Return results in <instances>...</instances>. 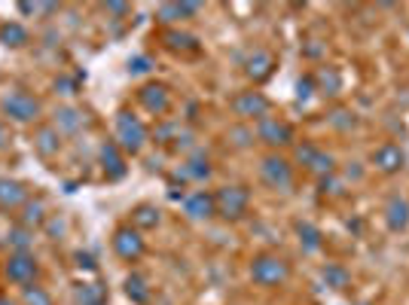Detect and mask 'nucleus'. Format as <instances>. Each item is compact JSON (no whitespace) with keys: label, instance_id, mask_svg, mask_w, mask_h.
<instances>
[{"label":"nucleus","instance_id":"nucleus-1","mask_svg":"<svg viewBox=\"0 0 409 305\" xmlns=\"http://www.w3.org/2000/svg\"><path fill=\"white\" fill-rule=\"evenodd\" d=\"M251 278L263 284V287H278V284L290 278V266L278 253H257V257L251 260Z\"/></svg>","mask_w":409,"mask_h":305},{"label":"nucleus","instance_id":"nucleus-2","mask_svg":"<svg viewBox=\"0 0 409 305\" xmlns=\"http://www.w3.org/2000/svg\"><path fill=\"white\" fill-rule=\"evenodd\" d=\"M248 205H251V189L241 187V183L220 187L217 196H214V211H217L223 220H241L244 214H248Z\"/></svg>","mask_w":409,"mask_h":305},{"label":"nucleus","instance_id":"nucleus-3","mask_svg":"<svg viewBox=\"0 0 409 305\" xmlns=\"http://www.w3.org/2000/svg\"><path fill=\"white\" fill-rule=\"evenodd\" d=\"M147 144V128L144 122H141L135 113H129V110H119L116 113V147L122 152H141Z\"/></svg>","mask_w":409,"mask_h":305},{"label":"nucleus","instance_id":"nucleus-4","mask_svg":"<svg viewBox=\"0 0 409 305\" xmlns=\"http://www.w3.org/2000/svg\"><path fill=\"white\" fill-rule=\"evenodd\" d=\"M296 162L305 165L312 174H318V177H330L336 171V159L330 156V152H324L318 144H312V140L296 144Z\"/></svg>","mask_w":409,"mask_h":305},{"label":"nucleus","instance_id":"nucleus-5","mask_svg":"<svg viewBox=\"0 0 409 305\" xmlns=\"http://www.w3.org/2000/svg\"><path fill=\"white\" fill-rule=\"evenodd\" d=\"M260 177L269 189H290L293 187V165L284 156H263L260 162Z\"/></svg>","mask_w":409,"mask_h":305},{"label":"nucleus","instance_id":"nucleus-6","mask_svg":"<svg viewBox=\"0 0 409 305\" xmlns=\"http://www.w3.org/2000/svg\"><path fill=\"white\" fill-rule=\"evenodd\" d=\"M0 107H4V113L16 122H34L40 116V101L25 89L9 92V95L0 101Z\"/></svg>","mask_w":409,"mask_h":305},{"label":"nucleus","instance_id":"nucleus-7","mask_svg":"<svg viewBox=\"0 0 409 305\" xmlns=\"http://www.w3.org/2000/svg\"><path fill=\"white\" fill-rule=\"evenodd\" d=\"M232 113L241 116V119H266L272 110V101L263 95V92H239V95L232 98Z\"/></svg>","mask_w":409,"mask_h":305},{"label":"nucleus","instance_id":"nucleus-8","mask_svg":"<svg viewBox=\"0 0 409 305\" xmlns=\"http://www.w3.org/2000/svg\"><path fill=\"white\" fill-rule=\"evenodd\" d=\"M114 250L119 260L126 262H135L144 257V238H141V232L135 226H119L114 232Z\"/></svg>","mask_w":409,"mask_h":305},{"label":"nucleus","instance_id":"nucleus-9","mask_svg":"<svg viewBox=\"0 0 409 305\" xmlns=\"http://www.w3.org/2000/svg\"><path fill=\"white\" fill-rule=\"evenodd\" d=\"M257 138L269 147H288L293 144V128L278 116H266L257 122Z\"/></svg>","mask_w":409,"mask_h":305},{"label":"nucleus","instance_id":"nucleus-10","mask_svg":"<svg viewBox=\"0 0 409 305\" xmlns=\"http://www.w3.org/2000/svg\"><path fill=\"white\" fill-rule=\"evenodd\" d=\"M6 278L13 281V284H34L37 278V260H34V253H9V260H6Z\"/></svg>","mask_w":409,"mask_h":305},{"label":"nucleus","instance_id":"nucleus-11","mask_svg":"<svg viewBox=\"0 0 409 305\" xmlns=\"http://www.w3.org/2000/svg\"><path fill=\"white\" fill-rule=\"evenodd\" d=\"M138 101H141V107L150 110V113H168V107H171V95H168V89L162 86V83H147V86H141L138 92Z\"/></svg>","mask_w":409,"mask_h":305},{"label":"nucleus","instance_id":"nucleus-12","mask_svg":"<svg viewBox=\"0 0 409 305\" xmlns=\"http://www.w3.org/2000/svg\"><path fill=\"white\" fill-rule=\"evenodd\" d=\"M373 165L382 171V174H397L403 165H406V152L397 147V144H382V147H376V152H373Z\"/></svg>","mask_w":409,"mask_h":305},{"label":"nucleus","instance_id":"nucleus-13","mask_svg":"<svg viewBox=\"0 0 409 305\" xmlns=\"http://www.w3.org/2000/svg\"><path fill=\"white\" fill-rule=\"evenodd\" d=\"M275 70V55L269 49H253V52L244 58V74H248L253 83H263V79H269Z\"/></svg>","mask_w":409,"mask_h":305},{"label":"nucleus","instance_id":"nucleus-14","mask_svg":"<svg viewBox=\"0 0 409 305\" xmlns=\"http://www.w3.org/2000/svg\"><path fill=\"white\" fill-rule=\"evenodd\" d=\"M183 214H187L190 220H208L214 217V196L211 192H204V189H196V192H190V196H183Z\"/></svg>","mask_w":409,"mask_h":305},{"label":"nucleus","instance_id":"nucleus-15","mask_svg":"<svg viewBox=\"0 0 409 305\" xmlns=\"http://www.w3.org/2000/svg\"><path fill=\"white\" fill-rule=\"evenodd\" d=\"M385 226L391 232H406L409 229V201L403 196H391L385 205Z\"/></svg>","mask_w":409,"mask_h":305},{"label":"nucleus","instance_id":"nucleus-16","mask_svg":"<svg viewBox=\"0 0 409 305\" xmlns=\"http://www.w3.org/2000/svg\"><path fill=\"white\" fill-rule=\"evenodd\" d=\"M211 177V165H208V156L204 152H192L187 159V165H180L175 171V180L187 183V180H208Z\"/></svg>","mask_w":409,"mask_h":305},{"label":"nucleus","instance_id":"nucleus-17","mask_svg":"<svg viewBox=\"0 0 409 305\" xmlns=\"http://www.w3.org/2000/svg\"><path fill=\"white\" fill-rule=\"evenodd\" d=\"M25 201H28L25 183L9 180V177H0V208L13 211V208H18V205H25Z\"/></svg>","mask_w":409,"mask_h":305},{"label":"nucleus","instance_id":"nucleus-18","mask_svg":"<svg viewBox=\"0 0 409 305\" xmlns=\"http://www.w3.org/2000/svg\"><path fill=\"white\" fill-rule=\"evenodd\" d=\"M98 156H101V165H104L110 180H119L122 174H126V159H122V150L114 144V140H107Z\"/></svg>","mask_w":409,"mask_h":305},{"label":"nucleus","instance_id":"nucleus-19","mask_svg":"<svg viewBox=\"0 0 409 305\" xmlns=\"http://www.w3.org/2000/svg\"><path fill=\"white\" fill-rule=\"evenodd\" d=\"M199 9H202V4H196V0H183V4H162L156 16H159L165 25H175V22H180V18L196 16Z\"/></svg>","mask_w":409,"mask_h":305},{"label":"nucleus","instance_id":"nucleus-20","mask_svg":"<svg viewBox=\"0 0 409 305\" xmlns=\"http://www.w3.org/2000/svg\"><path fill=\"white\" fill-rule=\"evenodd\" d=\"M83 110L77 107H58L55 110V122L53 126L58 128V135H77L80 128H83Z\"/></svg>","mask_w":409,"mask_h":305},{"label":"nucleus","instance_id":"nucleus-21","mask_svg":"<svg viewBox=\"0 0 409 305\" xmlns=\"http://www.w3.org/2000/svg\"><path fill=\"white\" fill-rule=\"evenodd\" d=\"M34 150L40 152V156H55V152L61 150V135L55 126H40L37 135H34Z\"/></svg>","mask_w":409,"mask_h":305},{"label":"nucleus","instance_id":"nucleus-22","mask_svg":"<svg viewBox=\"0 0 409 305\" xmlns=\"http://www.w3.org/2000/svg\"><path fill=\"white\" fill-rule=\"evenodd\" d=\"M312 79H315V92H321V95H339V92H342L339 67H321Z\"/></svg>","mask_w":409,"mask_h":305},{"label":"nucleus","instance_id":"nucleus-23","mask_svg":"<svg viewBox=\"0 0 409 305\" xmlns=\"http://www.w3.org/2000/svg\"><path fill=\"white\" fill-rule=\"evenodd\" d=\"M296 235H300V244H302L305 253H318V250L324 248L321 229L315 226V223H309V220H300V223H296Z\"/></svg>","mask_w":409,"mask_h":305},{"label":"nucleus","instance_id":"nucleus-24","mask_svg":"<svg viewBox=\"0 0 409 305\" xmlns=\"http://www.w3.org/2000/svg\"><path fill=\"white\" fill-rule=\"evenodd\" d=\"M321 278H324V284L330 290H345L351 284V274H349V269L345 266H336V262H327V266L321 269Z\"/></svg>","mask_w":409,"mask_h":305},{"label":"nucleus","instance_id":"nucleus-25","mask_svg":"<svg viewBox=\"0 0 409 305\" xmlns=\"http://www.w3.org/2000/svg\"><path fill=\"white\" fill-rule=\"evenodd\" d=\"M77 302L80 305H107V287L104 284H80Z\"/></svg>","mask_w":409,"mask_h":305},{"label":"nucleus","instance_id":"nucleus-26","mask_svg":"<svg viewBox=\"0 0 409 305\" xmlns=\"http://www.w3.org/2000/svg\"><path fill=\"white\" fill-rule=\"evenodd\" d=\"M159 208H153V205H138L135 211H131V226H135L138 232L141 229H156L159 226Z\"/></svg>","mask_w":409,"mask_h":305},{"label":"nucleus","instance_id":"nucleus-27","mask_svg":"<svg viewBox=\"0 0 409 305\" xmlns=\"http://www.w3.org/2000/svg\"><path fill=\"white\" fill-rule=\"evenodd\" d=\"M126 296L135 305H147L150 302V287H147L144 274H129V278H126Z\"/></svg>","mask_w":409,"mask_h":305},{"label":"nucleus","instance_id":"nucleus-28","mask_svg":"<svg viewBox=\"0 0 409 305\" xmlns=\"http://www.w3.org/2000/svg\"><path fill=\"white\" fill-rule=\"evenodd\" d=\"M0 43L4 46H25L28 43V28L25 25H18V22H6V25H0Z\"/></svg>","mask_w":409,"mask_h":305},{"label":"nucleus","instance_id":"nucleus-29","mask_svg":"<svg viewBox=\"0 0 409 305\" xmlns=\"http://www.w3.org/2000/svg\"><path fill=\"white\" fill-rule=\"evenodd\" d=\"M46 223V205L40 199H34V201H25V214H22V226L25 229H37V226H43Z\"/></svg>","mask_w":409,"mask_h":305},{"label":"nucleus","instance_id":"nucleus-30","mask_svg":"<svg viewBox=\"0 0 409 305\" xmlns=\"http://www.w3.org/2000/svg\"><path fill=\"white\" fill-rule=\"evenodd\" d=\"M31 241H34V232L25 229V226L9 229V235H6V244H9V248H13L16 253H28V250H31Z\"/></svg>","mask_w":409,"mask_h":305},{"label":"nucleus","instance_id":"nucleus-31","mask_svg":"<svg viewBox=\"0 0 409 305\" xmlns=\"http://www.w3.org/2000/svg\"><path fill=\"white\" fill-rule=\"evenodd\" d=\"M165 43H168L171 49H183V52H192V49H199V37L183 34V30H168V34H165Z\"/></svg>","mask_w":409,"mask_h":305},{"label":"nucleus","instance_id":"nucleus-32","mask_svg":"<svg viewBox=\"0 0 409 305\" xmlns=\"http://www.w3.org/2000/svg\"><path fill=\"white\" fill-rule=\"evenodd\" d=\"M183 135L180 122H162V126L153 131V138H156V144H178V138Z\"/></svg>","mask_w":409,"mask_h":305},{"label":"nucleus","instance_id":"nucleus-33","mask_svg":"<svg viewBox=\"0 0 409 305\" xmlns=\"http://www.w3.org/2000/svg\"><path fill=\"white\" fill-rule=\"evenodd\" d=\"M327 122H330L333 128H339V131H351L357 126V119H354L351 110H333V113L327 116Z\"/></svg>","mask_w":409,"mask_h":305},{"label":"nucleus","instance_id":"nucleus-34","mask_svg":"<svg viewBox=\"0 0 409 305\" xmlns=\"http://www.w3.org/2000/svg\"><path fill=\"white\" fill-rule=\"evenodd\" d=\"M22 299H25V305H53V296H49L43 287H37V284H28Z\"/></svg>","mask_w":409,"mask_h":305},{"label":"nucleus","instance_id":"nucleus-35","mask_svg":"<svg viewBox=\"0 0 409 305\" xmlns=\"http://www.w3.org/2000/svg\"><path fill=\"white\" fill-rule=\"evenodd\" d=\"M153 67V61L147 55H135L129 58V74H147V70Z\"/></svg>","mask_w":409,"mask_h":305},{"label":"nucleus","instance_id":"nucleus-36","mask_svg":"<svg viewBox=\"0 0 409 305\" xmlns=\"http://www.w3.org/2000/svg\"><path fill=\"white\" fill-rule=\"evenodd\" d=\"M77 83H80V77H58V79H55V89L61 92V95H74Z\"/></svg>","mask_w":409,"mask_h":305},{"label":"nucleus","instance_id":"nucleus-37","mask_svg":"<svg viewBox=\"0 0 409 305\" xmlns=\"http://www.w3.org/2000/svg\"><path fill=\"white\" fill-rule=\"evenodd\" d=\"M312 92H315V79H312V77H305V79H300V83H296V98H300V101H309Z\"/></svg>","mask_w":409,"mask_h":305},{"label":"nucleus","instance_id":"nucleus-38","mask_svg":"<svg viewBox=\"0 0 409 305\" xmlns=\"http://www.w3.org/2000/svg\"><path fill=\"white\" fill-rule=\"evenodd\" d=\"M229 138H235V147H248L253 135H251L248 128H232V131H229Z\"/></svg>","mask_w":409,"mask_h":305},{"label":"nucleus","instance_id":"nucleus-39","mask_svg":"<svg viewBox=\"0 0 409 305\" xmlns=\"http://www.w3.org/2000/svg\"><path fill=\"white\" fill-rule=\"evenodd\" d=\"M77 266L80 269H95V260H92V253H83V250H77Z\"/></svg>","mask_w":409,"mask_h":305},{"label":"nucleus","instance_id":"nucleus-40","mask_svg":"<svg viewBox=\"0 0 409 305\" xmlns=\"http://www.w3.org/2000/svg\"><path fill=\"white\" fill-rule=\"evenodd\" d=\"M104 9H107V13H114V16H129V4H107Z\"/></svg>","mask_w":409,"mask_h":305},{"label":"nucleus","instance_id":"nucleus-41","mask_svg":"<svg viewBox=\"0 0 409 305\" xmlns=\"http://www.w3.org/2000/svg\"><path fill=\"white\" fill-rule=\"evenodd\" d=\"M18 13H25V16H37V13H40V4H18Z\"/></svg>","mask_w":409,"mask_h":305},{"label":"nucleus","instance_id":"nucleus-42","mask_svg":"<svg viewBox=\"0 0 409 305\" xmlns=\"http://www.w3.org/2000/svg\"><path fill=\"white\" fill-rule=\"evenodd\" d=\"M6 144V131H4V122H0V147Z\"/></svg>","mask_w":409,"mask_h":305},{"label":"nucleus","instance_id":"nucleus-43","mask_svg":"<svg viewBox=\"0 0 409 305\" xmlns=\"http://www.w3.org/2000/svg\"><path fill=\"white\" fill-rule=\"evenodd\" d=\"M0 305H13V302H6V299H0Z\"/></svg>","mask_w":409,"mask_h":305}]
</instances>
